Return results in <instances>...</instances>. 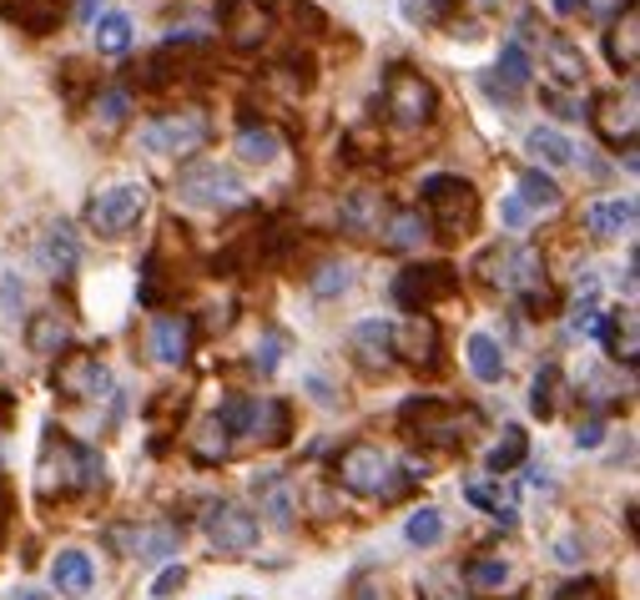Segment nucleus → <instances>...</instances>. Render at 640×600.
Listing matches in <instances>:
<instances>
[{"instance_id":"1","label":"nucleus","mask_w":640,"mask_h":600,"mask_svg":"<svg viewBox=\"0 0 640 600\" xmlns=\"http://www.w3.org/2000/svg\"><path fill=\"white\" fill-rule=\"evenodd\" d=\"M424 217H429V232L464 238L479 217L475 182L459 177V172H434V177H424Z\"/></svg>"},{"instance_id":"2","label":"nucleus","mask_w":640,"mask_h":600,"mask_svg":"<svg viewBox=\"0 0 640 600\" xmlns=\"http://www.w3.org/2000/svg\"><path fill=\"white\" fill-rule=\"evenodd\" d=\"M96 484H101V455L51 429L46 449H41V494H72L96 490Z\"/></svg>"},{"instance_id":"3","label":"nucleus","mask_w":640,"mask_h":600,"mask_svg":"<svg viewBox=\"0 0 640 600\" xmlns=\"http://www.w3.org/2000/svg\"><path fill=\"white\" fill-rule=\"evenodd\" d=\"M383 111H389L393 127L419 132V127H429L434 111H440V91H434V81H429L424 72H414V66H393V72L383 76Z\"/></svg>"},{"instance_id":"4","label":"nucleus","mask_w":640,"mask_h":600,"mask_svg":"<svg viewBox=\"0 0 640 600\" xmlns=\"http://www.w3.org/2000/svg\"><path fill=\"white\" fill-rule=\"evenodd\" d=\"M333 474H338V484H344L348 494H379V500H389V494H399V480H393V459L383 455L379 445H368V439H358V445H348L344 455H338V465H333Z\"/></svg>"},{"instance_id":"5","label":"nucleus","mask_w":640,"mask_h":600,"mask_svg":"<svg viewBox=\"0 0 640 600\" xmlns=\"http://www.w3.org/2000/svg\"><path fill=\"white\" fill-rule=\"evenodd\" d=\"M147 212V187L142 182H117V187H101V193L86 203V228L96 238H127Z\"/></svg>"},{"instance_id":"6","label":"nucleus","mask_w":640,"mask_h":600,"mask_svg":"<svg viewBox=\"0 0 640 600\" xmlns=\"http://www.w3.org/2000/svg\"><path fill=\"white\" fill-rule=\"evenodd\" d=\"M207 137H213V121H207V111L187 107V111H166V117L147 121L142 127V146L156 156H192L207 146Z\"/></svg>"},{"instance_id":"7","label":"nucleus","mask_w":640,"mask_h":600,"mask_svg":"<svg viewBox=\"0 0 640 600\" xmlns=\"http://www.w3.org/2000/svg\"><path fill=\"white\" fill-rule=\"evenodd\" d=\"M177 197L187 207H238L242 203V177L223 162H192L177 172Z\"/></svg>"},{"instance_id":"8","label":"nucleus","mask_w":640,"mask_h":600,"mask_svg":"<svg viewBox=\"0 0 640 600\" xmlns=\"http://www.w3.org/2000/svg\"><path fill=\"white\" fill-rule=\"evenodd\" d=\"M454 293H459V273H454L449 263H414L393 277V298L409 308V318H414V313H429L434 303L454 298Z\"/></svg>"},{"instance_id":"9","label":"nucleus","mask_w":640,"mask_h":600,"mask_svg":"<svg viewBox=\"0 0 640 600\" xmlns=\"http://www.w3.org/2000/svg\"><path fill=\"white\" fill-rule=\"evenodd\" d=\"M51 384H56L61 399H72V404H86V399H111V373L107 363L96 359V353H66L51 373Z\"/></svg>"},{"instance_id":"10","label":"nucleus","mask_w":640,"mask_h":600,"mask_svg":"<svg viewBox=\"0 0 640 600\" xmlns=\"http://www.w3.org/2000/svg\"><path fill=\"white\" fill-rule=\"evenodd\" d=\"M107 545L117 555H127V560H172L182 545V530L177 525H111Z\"/></svg>"},{"instance_id":"11","label":"nucleus","mask_w":640,"mask_h":600,"mask_svg":"<svg viewBox=\"0 0 640 600\" xmlns=\"http://www.w3.org/2000/svg\"><path fill=\"white\" fill-rule=\"evenodd\" d=\"M258 530H262V520L252 515L248 504L223 500V504L207 510V541H213L217 550H227V555L252 550V545H258Z\"/></svg>"},{"instance_id":"12","label":"nucleus","mask_w":640,"mask_h":600,"mask_svg":"<svg viewBox=\"0 0 640 600\" xmlns=\"http://www.w3.org/2000/svg\"><path fill=\"white\" fill-rule=\"evenodd\" d=\"M585 117L595 121V132H600V142H605V146L636 152V127H640V117H636V97L620 101L616 91H600V97H595V111H585Z\"/></svg>"},{"instance_id":"13","label":"nucleus","mask_w":640,"mask_h":600,"mask_svg":"<svg viewBox=\"0 0 640 600\" xmlns=\"http://www.w3.org/2000/svg\"><path fill=\"white\" fill-rule=\"evenodd\" d=\"M399 419L419 424V434H424L429 445H459L464 419H469V414H459L454 404H440V399H414V404H403Z\"/></svg>"},{"instance_id":"14","label":"nucleus","mask_w":640,"mask_h":600,"mask_svg":"<svg viewBox=\"0 0 640 600\" xmlns=\"http://www.w3.org/2000/svg\"><path fill=\"white\" fill-rule=\"evenodd\" d=\"M389 353H399V359L414 363V369H429V363L440 359V324H434L429 313H414V318L393 324Z\"/></svg>"},{"instance_id":"15","label":"nucleus","mask_w":640,"mask_h":600,"mask_svg":"<svg viewBox=\"0 0 640 600\" xmlns=\"http://www.w3.org/2000/svg\"><path fill=\"white\" fill-rule=\"evenodd\" d=\"M223 31L238 51H258L262 41L273 36V15L258 0H223Z\"/></svg>"},{"instance_id":"16","label":"nucleus","mask_w":640,"mask_h":600,"mask_svg":"<svg viewBox=\"0 0 640 600\" xmlns=\"http://www.w3.org/2000/svg\"><path fill=\"white\" fill-rule=\"evenodd\" d=\"M605 56H610L616 72L636 76V66H640V11L636 6H626V11L610 21V31H605Z\"/></svg>"},{"instance_id":"17","label":"nucleus","mask_w":640,"mask_h":600,"mask_svg":"<svg viewBox=\"0 0 640 600\" xmlns=\"http://www.w3.org/2000/svg\"><path fill=\"white\" fill-rule=\"evenodd\" d=\"M338 228L354 232V238H373V232L383 228V197L373 193V187L348 193L344 203H338Z\"/></svg>"},{"instance_id":"18","label":"nucleus","mask_w":640,"mask_h":600,"mask_svg":"<svg viewBox=\"0 0 640 600\" xmlns=\"http://www.w3.org/2000/svg\"><path fill=\"white\" fill-rule=\"evenodd\" d=\"M36 263L46 268L51 277H72V273H76V263H82V242H76V232L66 228V222H56V228L41 232Z\"/></svg>"},{"instance_id":"19","label":"nucleus","mask_w":640,"mask_h":600,"mask_svg":"<svg viewBox=\"0 0 640 600\" xmlns=\"http://www.w3.org/2000/svg\"><path fill=\"white\" fill-rule=\"evenodd\" d=\"M595 334L610 343V353H616L626 369H636V353H640V328H636V308H616V313H600V324H595Z\"/></svg>"},{"instance_id":"20","label":"nucleus","mask_w":640,"mask_h":600,"mask_svg":"<svg viewBox=\"0 0 640 600\" xmlns=\"http://www.w3.org/2000/svg\"><path fill=\"white\" fill-rule=\"evenodd\" d=\"M379 232H383V248H393V252H414V248H424V238H434V232H429V217L419 212V207L389 212Z\"/></svg>"},{"instance_id":"21","label":"nucleus","mask_w":640,"mask_h":600,"mask_svg":"<svg viewBox=\"0 0 640 600\" xmlns=\"http://www.w3.org/2000/svg\"><path fill=\"white\" fill-rule=\"evenodd\" d=\"M66 343H72V324H66L56 308L36 313V318L25 324V349L41 353V359H56V353H66Z\"/></svg>"},{"instance_id":"22","label":"nucleus","mask_w":640,"mask_h":600,"mask_svg":"<svg viewBox=\"0 0 640 600\" xmlns=\"http://www.w3.org/2000/svg\"><path fill=\"white\" fill-rule=\"evenodd\" d=\"M152 353L162 363H187V353H192V318L187 313H166V318H156Z\"/></svg>"},{"instance_id":"23","label":"nucleus","mask_w":640,"mask_h":600,"mask_svg":"<svg viewBox=\"0 0 640 600\" xmlns=\"http://www.w3.org/2000/svg\"><path fill=\"white\" fill-rule=\"evenodd\" d=\"M585 228L595 238H626V232H636V203L630 197H605L585 212Z\"/></svg>"},{"instance_id":"24","label":"nucleus","mask_w":640,"mask_h":600,"mask_svg":"<svg viewBox=\"0 0 640 600\" xmlns=\"http://www.w3.org/2000/svg\"><path fill=\"white\" fill-rule=\"evenodd\" d=\"M389 338H393L389 318H364V324L354 328V359L364 363V369H383V363L393 359V353H389Z\"/></svg>"},{"instance_id":"25","label":"nucleus","mask_w":640,"mask_h":600,"mask_svg":"<svg viewBox=\"0 0 640 600\" xmlns=\"http://www.w3.org/2000/svg\"><path fill=\"white\" fill-rule=\"evenodd\" d=\"M545 66H550V76H555V86H581L585 81V51L570 36L545 41Z\"/></svg>"},{"instance_id":"26","label":"nucleus","mask_w":640,"mask_h":600,"mask_svg":"<svg viewBox=\"0 0 640 600\" xmlns=\"http://www.w3.org/2000/svg\"><path fill=\"white\" fill-rule=\"evenodd\" d=\"M505 288H520L524 298L530 293L545 288V258H540V248H510V273H505Z\"/></svg>"},{"instance_id":"27","label":"nucleus","mask_w":640,"mask_h":600,"mask_svg":"<svg viewBox=\"0 0 640 600\" xmlns=\"http://www.w3.org/2000/svg\"><path fill=\"white\" fill-rule=\"evenodd\" d=\"M252 494H258L262 515L273 520V525H293V490H288L283 474H258V480H252Z\"/></svg>"},{"instance_id":"28","label":"nucleus","mask_w":640,"mask_h":600,"mask_svg":"<svg viewBox=\"0 0 640 600\" xmlns=\"http://www.w3.org/2000/svg\"><path fill=\"white\" fill-rule=\"evenodd\" d=\"M524 455H530V434H524L520 424H510V429L495 439V449L485 455V469L489 474H510L514 465H524Z\"/></svg>"},{"instance_id":"29","label":"nucleus","mask_w":640,"mask_h":600,"mask_svg":"<svg viewBox=\"0 0 640 600\" xmlns=\"http://www.w3.org/2000/svg\"><path fill=\"white\" fill-rule=\"evenodd\" d=\"M51 580H56V590H66V596H82V590H91V580H96L91 555H82V550L56 555V565H51Z\"/></svg>"},{"instance_id":"30","label":"nucleus","mask_w":640,"mask_h":600,"mask_svg":"<svg viewBox=\"0 0 640 600\" xmlns=\"http://www.w3.org/2000/svg\"><path fill=\"white\" fill-rule=\"evenodd\" d=\"M464 353H469V369H475L479 384H499V379H505V349H499V338L475 334Z\"/></svg>"},{"instance_id":"31","label":"nucleus","mask_w":640,"mask_h":600,"mask_svg":"<svg viewBox=\"0 0 640 600\" xmlns=\"http://www.w3.org/2000/svg\"><path fill=\"white\" fill-rule=\"evenodd\" d=\"M520 203H524V212H550V207H560L555 177L540 167H524L520 172Z\"/></svg>"},{"instance_id":"32","label":"nucleus","mask_w":640,"mask_h":600,"mask_svg":"<svg viewBox=\"0 0 640 600\" xmlns=\"http://www.w3.org/2000/svg\"><path fill=\"white\" fill-rule=\"evenodd\" d=\"M524 146H530L545 167H570V162H575V142H570L565 132H555V127H534Z\"/></svg>"},{"instance_id":"33","label":"nucleus","mask_w":640,"mask_h":600,"mask_svg":"<svg viewBox=\"0 0 640 600\" xmlns=\"http://www.w3.org/2000/svg\"><path fill=\"white\" fill-rule=\"evenodd\" d=\"M495 81L505 86V91H520V86H530V51L520 46V41H505V51H499V66H495Z\"/></svg>"},{"instance_id":"34","label":"nucleus","mask_w":640,"mask_h":600,"mask_svg":"<svg viewBox=\"0 0 640 600\" xmlns=\"http://www.w3.org/2000/svg\"><path fill=\"white\" fill-rule=\"evenodd\" d=\"M96 51L101 56H121V51H131V21L121 11H107L101 21H96Z\"/></svg>"},{"instance_id":"35","label":"nucleus","mask_w":640,"mask_h":600,"mask_svg":"<svg viewBox=\"0 0 640 600\" xmlns=\"http://www.w3.org/2000/svg\"><path fill=\"white\" fill-rule=\"evenodd\" d=\"M560 384H565V373H560V363H545V369L534 373V384H530V408L540 414V419H550L560 404Z\"/></svg>"},{"instance_id":"36","label":"nucleus","mask_w":640,"mask_h":600,"mask_svg":"<svg viewBox=\"0 0 640 600\" xmlns=\"http://www.w3.org/2000/svg\"><path fill=\"white\" fill-rule=\"evenodd\" d=\"M61 15H66V0H25L15 21H21L31 36H51L61 25Z\"/></svg>"},{"instance_id":"37","label":"nucleus","mask_w":640,"mask_h":600,"mask_svg":"<svg viewBox=\"0 0 640 600\" xmlns=\"http://www.w3.org/2000/svg\"><path fill=\"white\" fill-rule=\"evenodd\" d=\"M238 156L252 162V167H268V162L278 156V132L273 127H248V132L238 137Z\"/></svg>"},{"instance_id":"38","label":"nucleus","mask_w":640,"mask_h":600,"mask_svg":"<svg viewBox=\"0 0 640 600\" xmlns=\"http://www.w3.org/2000/svg\"><path fill=\"white\" fill-rule=\"evenodd\" d=\"M252 434H258L262 445H283L288 439V404H278V399H258V424H252Z\"/></svg>"},{"instance_id":"39","label":"nucleus","mask_w":640,"mask_h":600,"mask_svg":"<svg viewBox=\"0 0 640 600\" xmlns=\"http://www.w3.org/2000/svg\"><path fill=\"white\" fill-rule=\"evenodd\" d=\"M348 283H354V268L348 263H318L308 277L313 298H338V293H348Z\"/></svg>"},{"instance_id":"40","label":"nucleus","mask_w":640,"mask_h":600,"mask_svg":"<svg viewBox=\"0 0 640 600\" xmlns=\"http://www.w3.org/2000/svg\"><path fill=\"white\" fill-rule=\"evenodd\" d=\"M403 541L419 545V550L440 545V541H444V520H440V510H414V515H409V525H403Z\"/></svg>"},{"instance_id":"41","label":"nucleus","mask_w":640,"mask_h":600,"mask_svg":"<svg viewBox=\"0 0 640 600\" xmlns=\"http://www.w3.org/2000/svg\"><path fill=\"white\" fill-rule=\"evenodd\" d=\"M217 424H223L227 439H232V434H252V424H258V399H227V404L217 408Z\"/></svg>"},{"instance_id":"42","label":"nucleus","mask_w":640,"mask_h":600,"mask_svg":"<svg viewBox=\"0 0 640 600\" xmlns=\"http://www.w3.org/2000/svg\"><path fill=\"white\" fill-rule=\"evenodd\" d=\"M454 11V0H399V15L409 25H444Z\"/></svg>"},{"instance_id":"43","label":"nucleus","mask_w":640,"mask_h":600,"mask_svg":"<svg viewBox=\"0 0 640 600\" xmlns=\"http://www.w3.org/2000/svg\"><path fill=\"white\" fill-rule=\"evenodd\" d=\"M505 580H510V560H499V555H479L469 565V586L475 590H499Z\"/></svg>"},{"instance_id":"44","label":"nucleus","mask_w":640,"mask_h":600,"mask_svg":"<svg viewBox=\"0 0 640 600\" xmlns=\"http://www.w3.org/2000/svg\"><path fill=\"white\" fill-rule=\"evenodd\" d=\"M464 494H469V504H479V510H489V515H495V520H499V525H505V530L514 525V504L505 500V494H495V490H489V484H469V490H464Z\"/></svg>"},{"instance_id":"45","label":"nucleus","mask_w":640,"mask_h":600,"mask_svg":"<svg viewBox=\"0 0 640 600\" xmlns=\"http://www.w3.org/2000/svg\"><path fill=\"white\" fill-rule=\"evenodd\" d=\"M278 81L303 97V91L313 86V56H283V61H278Z\"/></svg>"},{"instance_id":"46","label":"nucleus","mask_w":640,"mask_h":600,"mask_svg":"<svg viewBox=\"0 0 640 600\" xmlns=\"http://www.w3.org/2000/svg\"><path fill=\"white\" fill-rule=\"evenodd\" d=\"M192 455L197 459H223L227 455V434H223V424L217 419H207L197 434H192Z\"/></svg>"},{"instance_id":"47","label":"nucleus","mask_w":640,"mask_h":600,"mask_svg":"<svg viewBox=\"0 0 640 600\" xmlns=\"http://www.w3.org/2000/svg\"><path fill=\"white\" fill-rule=\"evenodd\" d=\"M91 111H96V121H107V127H117V121L131 111V97H127V91H101V97L91 101Z\"/></svg>"},{"instance_id":"48","label":"nucleus","mask_w":640,"mask_h":600,"mask_svg":"<svg viewBox=\"0 0 640 600\" xmlns=\"http://www.w3.org/2000/svg\"><path fill=\"white\" fill-rule=\"evenodd\" d=\"M479 273H485V283L505 288V273H510V248H489L485 258H479Z\"/></svg>"},{"instance_id":"49","label":"nucleus","mask_w":640,"mask_h":600,"mask_svg":"<svg viewBox=\"0 0 640 600\" xmlns=\"http://www.w3.org/2000/svg\"><path fill=\"white\" fill-rule=\"evenodd\" d=\"M555 600H610V590L600 580H570V586L555 590Z\"/></svg>"},{"instance_id":"50","label":"nucleus","mask_w":640,"mask_h":600,"mask_svg":"<svg viewBox=\"0 0 640 600\" xmlns=\"http://www.w3.org/2000/svg\"><path fill=\"white\" fill-rule=\"evenodd\" d=\"M581 6L595 15V21H605V25H610L620 11H626V6H636V0H581Z\"/></svg>"},{"instance_id":"51","label":"nucleus","mask_w":640,"mask_h":600,"mask_svg":"<svg viewBox=\"0 0 640 600\" xmlns=\"http://www.w3.org/2000/svg\"><path fill=\"white\" fill-rule=\"evenodd\" d=\"M182 580H187V570H182V565H166L162 576H156L152 596H156V600H162V596H172V590H182Z\"/></svg>"},{"instance_id":"52","label":"nucleus","mask_w":640,"mask_h":600,"mask_svg":"<svg viewBox=\"0 0 640 600\" xmlns=\"http://www.w3.org/2000/svg\"><path fill=\"white\" fill-rule=\"evenodd\" d=\"M605 439V419H585L581 429H575V449H595Z\"/></svg>"},{"instance_id":"53","label":"nucleus","mask_w":640,"mask_h":600,"mask_svg":"<svg viewBox=\"0 0 640 600\" xmlns=\"http://www.w3.org/2000/svg\"><path fill=\"white\" fill-rule=\"evenodd\" d=\"M545 101H550V107H555V117H565V121H581V117H585V111L575 107V101H565V97H560V91H545Z\"/></svg>"},{"instance_id":"54","label":"nucleus","mask_w":640,"mask_h":600,"mask_svg":"<svg viewBox=\"0 0 640 600\" xmlns=\"http://www.w3.org/2000/svg\"><path fill=\"white\" fill-rule=\"evenodd\" d=\"M348 600H383V596H379V586H373L368 576H358L354 586H348Z\"/></svg>"},{"instance_id":"55","label":"nucleus","mask_w":640,"mask_h":600,"mask_svg":"<svg viewBox=\"0 0 640 600\" xmlns=\"http://www.w3.org/2000/svg\"><path fill=\"white\" fill-rule=\"evenodd\" d=\"M505 222H510V228H524V222H530V212H524L520 197H510V203H505Z\"/></svg>"},{"instance_id":"56","label":"nucleus","mask_w":640,"mask_h":600,"mask_svg":"<svg viewBox=\"0 0 640 600\" xmlns=\"http://www.w3.org/2000/svg\"><path fill=\"white\" fill-rule=\"evenodd\" d=\"M555 560L575 565V560H581V545H575V541H560V545H555Z\"/></svg>"},{"instance_id":"57","label":"nucleus","mask_w":640,"mask_h":600,"mask_svg":"<svg viewBox=\"0 0 640 600\" xmlns=\"http://www.w3.org/2000/svg\"><path fill=\"white\" fill-rule=\"evenodd\" d=\"M278 369V338H268L262 343V373H273Z\"/></svg>"},{"instance_id":"58","label":"nucleus","mask_w":640,"mask_h":600,"mask_svg":"<svg viewBox=\"0 0 640 600\" xmlns=\"http://www.w3.org/2000/svg\"><path fill=\"white\" fill-rule=\"evenodd\" d=\"M6 600H51V596H41V590H31V586H21V590H11Z\"/></svg>"},{"instance_id":"59","label":"nucleus","mask_w":640,"mask_h":600,"mask_svg":"<svg viewBox=\"0 0 640 600\" xmlns=\"http://www.w3.org/2000/svg\"><path fill=\"white\" fill-rule=\"evenodd\" d=\"M6 303H11V308L21 303V283H15V277H6Z\"/></svg>"},{"instance_id":"60","label":"nucleus","mask_w":640,"mask_h":600,"mask_svg":"<svg viewBox=\"0 0 640 600\" xmlns=\"http://www.w3.org/2000/svg\"><path fill=\"white\" fill-rule=\"evenodd\" d=\"M11 414H15V399H11V394H0V424L11 419Z\"/></svg>"},{"instance_id":"61","label":"nucleus","mask_w":640,"mask_h":600,"mask_svg":"<svg viewBox=\"0 0 640 600\" xmlns=\"http://www.w3.org/2000/svg\"><path fill=\"white\" fill-rule=\"evenodd\" d=\"M21 6H25V0H0V15H11V21H15V15H21Z\"/></svg>"},{"instance_id":"62","label":"nucleus","mask_w":640,"mask_h":600,"mask_svg":"<svg viewBox=\"0 0 640 600\" xmlns=\"http://www.w3.org/2000/svg\"><path fill=\"white\" fill-rule=\"evenodd\" d=\"M555 11L560 15H575V11H581V0H555Z\"/></svg>"},{"instance_id":"63","label":"nucleus","mask_w":640,"mask_h":600,"mask_svg":"<svg viewBox=\"0 0 640 600\" xmlns=\"http://www.w3.org/2000/svg\"><path fill=\"white\" fill-rule=\"evenodd\" d=\"M96 6H101V0H82V21H91V15H96Z\"/></svg>"}]
</instances>
